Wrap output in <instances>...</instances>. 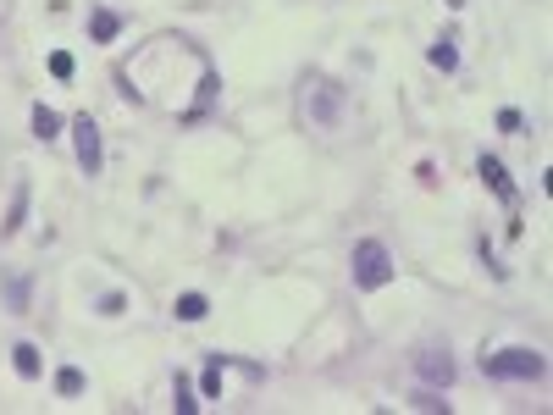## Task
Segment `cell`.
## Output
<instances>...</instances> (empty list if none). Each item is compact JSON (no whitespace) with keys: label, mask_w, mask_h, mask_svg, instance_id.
<instances>
[{"label":"cell","mask_w":553,"mask_h":415,"mask_svg":"<svg viewBox=\"0 0 553 415\" xmlns=\"http://www.w3.org/2000/svg\"><path fill=\"white\" fill-rule=\"evenodd\" d=\"M349 271H355V288H387L393 283V255L382 238H360L355 255H349Z\"/></svg>","instance_id":"6da1fadb"},{"label":"cell","mask_w":553,"mask_h":415,"mask_svg":"<svg viewBox=\"0 0 553 415\" xmlns=\"http://www.w3.org/2000/svg\"><path fill=\"white\" fill-rule=\"evenodd\" d=\"M481 371L488 377H515V382H537L548 371V360L537 349H498V355H481Z\"/></svg>","instance_id":"7a4b0ae2"},{"label":"cell","mask_w":553,"mask_h":415,"mask_svg":"<svg viewBox=\"0 0 553 415\" xmlns=\"http://www.w3.org/2000/svg\"><path fill=\"white\" fill-rule=\"evenodd\" d=\"M73 133H78V167H84L89 177H100L106 150H100V127H95V116H89V111H84V116H73Z\"/></svg>","instance_id":"3957f363"},{"label":"cell","mask_w":553,"mask_h":415,"mask_svg":"<svg viewBox=\"0 0 553 415\" xmlns=\"http://www.w3.org/2000/svg\"><path fill=\"white\" fill-rule=\"evenodd\" d=\"M476 177L488 183L498 199H509V205H515V183H509V172H504V161H498V156H481V161H476Z\"/></svg>","instance_id":"277c9868"},{"label":"cell","mask_w":553,"mask_h":415,"mask_svg":"<svg viewBox=\"0 0 553 415\" xmlns=\"http://www.w3.org/2000/svg\"><path fill=\"white\" fill-rule=\"evenodd\" d=\"M415 371H421L432 388H448L454 382V360L448 355H437V349H427V355H415Z\"/></svg>","instance_id":"5b68a950"},{"label":"cell","mask_w":553,"mask_h":415,"mask_svg":"<svg viewBox=\"0 0 553 415\" xmlns=\"http://www.w3.org/2000/svg\"><path fill=\"white\" fill-rule=\"evenodd\" d=\"M89 34H95L100 45H111V39L122 34V17H116V12H95V17H89Z\"/></svg>","instance_id":"8992f818"},{"label":"cell","mask_w":553,"mask_h":415,"mask_svg":"<svg viewBox=\"0 0 553 415\" xmlns=\"http://www.w3.org/2000/svg\"><path fill=\"white\" fill-rule=\"evenodd\" d=\"M177 321H205V310H211V305H205V294H177Z\"/></svg>","instance_id":"52a82bcc"},{"label":"cell","mask_w":553,"mask_h":415,"mask_svg":"<svg viewBox=\"0 0 553 415\" xmlns=\"http://www.w3.org/2000/svg\"><path fill=\"white\" fill-rule=\"evenodd\" d=\"M23 217H28V183L17 188V199H12V211H6V222H0V233H6V238H12V233L23 228Z\"/></svg>","instance_id":"ba28073f"},{"label":"cell","mask_w":553,"mask_h":415,"mask_svg":"<svg viewBox=\"0 0 553 415\" xmlns=\"http://www.w3.org/2000/svg\"><path fill=\"white\" fill-rule=\"evenodd\" d=\"M12 366H17V377H39V349H34V343H17Z\"/></svg>","instance_id":"9c48e42d"},{"label":"cell","mask_w":553,"mask_h":415,"mask_svg":"<svg viewBox=\"0 0 553 415\" xmlns=\"http://www.w3.org/2000/svg\"><path fill=\"white\" fill-rule=\"evenodd\" d=\"M427 61H432V66H443V73H454V66H459V50H454V39H437V45L427 50Z\"/></svg>","instance_id":"30bf717a"},{"label":"cell","mask_w":553,"mask_h":415,"mask_svg":"<svg viewBox=\"0 0 553 415\" xmlns=\"http://www.w3.org/2000/svg\"><path fill=\"white\" fill-rule=\"evenodd\" d=\"M61 133V116L50 106H34V138H55Z\"/></svg>","instance_id":"8fae6325"},{"label":"cell","mask_w":553,"mask_h":415,"mask_svg":"<svg viewBox=\"0 0 553 415\" xmlns=\"http://www.w3.org/2000/svg\"><path fill=\"white\" fill-rule=\"evenodd\" d=\"M55 388H61V393H84V371H78V366H61V371H55Z\"/></svg>","instance_id":"7c38bea8"},{"label":"cell","mask_w":553,"mask_h":415,"mask_svg":"<svg viewBox=\"0 0 553 415\" xmlns=\"http://www.w3.org/2000/svg\"><path fill=\"white\" fill-rule=\"evenodd\" d=\"M172 404H177L183 415H194V410H199V399H194V388H188L183 377H177V388H172Z\"/></svg>","instance_id":"4fadbf2b"},{"label":"cell","mask_w":553,"mask_h":415,"mask_svg":"<svg viewBox=\"0 0 553 415\" xmlns=\"http://www.w3.org/2000/svg\"><path fill=\"white\" fill-rule=\"evenodd\" d=\"M222 393V355H211V371H205V399Z\"/></svg>","instance_id":"5bb4252c"},{"label":"cell","mask_w":553,"mask_h":415,"mask_svg":"<svg viewBox=\"0 0 553 415\" xmlns=\"http://www.w3.org/2000/svg\"><path fill=\"white\" fill-rule=\"evenodd\" d=\"M409 404H415V410H443V415H448V399H437L432 388H421V393H415Z\"/></svg>","instance_id":"9a60e30c"},{"label":"cell","mask_w":553,"mask_h":415,"mask_svg":"<svg viewBox=\"0 0 553 415\" xmlns=\"http://www.w3.org/2000/svg\"><path fill=\"white\" fill-rule=\"evenodd\" d=\"M50 78H61V84L73 78V56H66V50H55V56H50Z\"/></svg>","instance_id":"2e32d148"},{"label":"cell","mask_w":553,"mask_h":415,"mask_svg":"<svg viewBox=\"0 0 553 415\" xmlns=\"http://www.w3.org/2000/svg\"><path fill=\"white\" fill-rule=\"evenodd\" d=\"M6 299H12V305L23 310V305H28V283H12V288H6Z\"/></svg>","instance_id":"e0dca14e"},{"label":"cell","mask_w":553,"mask_h":415,"mask_svg":"<svg viewBox=\"0 0 553 415\" xmlns=\"http://www.w3.org/2000/svg\"><path fill=\"white\" fill-rule=\"evenodd\" d=\"M100 316H122V294H106L100 299Z\"/></svg>","instance_id":"ac0fdd59"}]
</instances>
